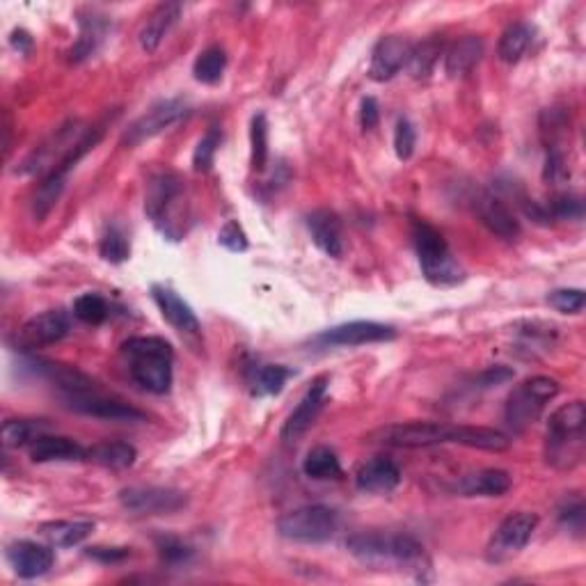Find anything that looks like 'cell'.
Segmentation results:
<instances>
[{"label": "cell", "instance_id": "cell-21", "mask_svg": "<svg viewBox=\"0 0 586 586\" xmlns=\"http://www.w3.org/2000/svg\"><path fill=\"white\" fill-rule=\"evenodd\" d=\"M152 298L161 310L163 319L170 323L181 335H200V319H197L193 307H190L177 291L165 287V284H154Z\"/></svg>", "mask_w": 586, "mask_h": 586}, {"label": "cell", "instance_id": "cell-7", "mask_svg": "<svg viewBox=\"0 0 586 586\" xmlns=\"http://www.w3.org/2000/svg\"><path fill=\"white\" fill-rule=\"evenodd\" d=\"M413 241L419 257V266L426 280L435 287H451L465 277L461 264L451 255L449 245L438 229L431 227L426 220L413 223Z\"/></svg>", "mask_w": 586, "mask_h": 586}, {"label": "cell", "instance_id": "cell-8", "mask_svg": "<svg viewBox=\"0 0 586 586\" xmlns=\"http://www.w3.org/2000/svg\"><path fill=\"white\" fill-rule=\"evenodd\" d=\"M559 394V383L550 376H532L509 394L504 406V419L516 433H525L541 419L548 403Z\"/></svg>", "mask_w": 586, "mask_h": 586}, {"label": "cell", "instance_id": "cell-18", "mask_svg": "<svg viewBox=\"0 0 586 586\" xmlns=\"http://www.w3.org/2000/svg\"><path fill=\"white\" fill-rule=\"evenodd\" d=\"M410 53H413V44L406 37L387 35L380 39L371 53L369 78L376 83H387L399 74L403 67H408Z\"/></svg>", "mask_w": 586, "mask_h": 586}, {"label": "cell", "instance_id": "cell-15", "mask_svg": "<svg viewBox=\"0 0 586 586\" xmlns=\"http://www.w3.org/2000/svg\"><path fill=\"white\" fill-rule=\"evenodd\" d=\"M397 337V330L385 323L376 321H351L342 323V326L323 330L321 335H316L314 342L321 346H364V344H376V342H390Z\"/></svg>", "mask_w": 586, "mask_h": 586}, {"label": "cell", "instance_id": "cell-10", "mask_svg": "<svg viewBox=\"0 0 586 586\" xmlns=\"http://www.w3.org/2000/svg\"><path fill=\"white\" fill-rule=\"evenodd\" d=\"M538 527V516L529 511L511 513L509 518L502 520V525L497 527V532L490 538L486 548V559L490 564H504L527 548V543L532 541V536Z\"/></svg>", "mask_w": 586, "mask_h": 586}, {"label": "cell", "instance_id": "cell-17", "mask_svg": "<svg viewBox=\"0 0 586 586\" xmlns=\"http://www.w3.org/2000/svg\"><path fill=\"white\" fill-rule=\"evenodd\" d=\"M328 383H330L328 376L314 378L310 390L305 392V397L300 399L296 410H293V413L287 417V422H284L282 433H280L282 442L291 445V442H296L298 438H303V435L307 433V429H310V426L314 424V419L319 417L323 403H326Z\"/></svg>", "mask_w": 586, "mask_h": 586}, {"label": "cell", "instance_id": "cell-9", "mask_svg": "<svg viewBox=\"0 0 586 586\" xmlns=\"http://www.w3.org/2000/svg\"><path fill=\"white\" fill-rule=\"evenodd\" d=\"M337 529V511L323 504L300 506L277 520V534L296 543H326L337 534Z\"/></svg>", "mask_w": 586, "mask_h": 586}, {"label": "cell", "instance_id": "cell-48", "mask_svg": "<svg viewBox=\"0 0 586 586\" xmlns=\"http://www.w3.org/2000/svg\"><path fill=\"white\" fill-rule=\"evenodd\" d=\"M218 243L227 248L229 252H245L248 250V236H245L243 227L236 223V220H229L225 227L220 229L218 234Z\"/></svg>", "mask_w": 586, "mask_h": 586}, {"label": "cell", "instance_id": "cell-22", "mask_svg": "<svg viewBox=\"0 0 586 586\" xmlns=\"http://www.w3.org/2000/svg\"><path fill=\"white\" fill-rule=\"evenodd\" d=\"M401 483V470L399 465L392 461V458L376 456L371 461L362 463L360 470L355 472V486H358L362 493L371 495H385L392 493Z\"/></svg>", "mask_w": 586, "mask_h": 586}, {"label": "cell", "instance_id": "cell-1", "mask_svg": "<svg viewBox=\"0 0 586 586\" xmlns=\"http://www.w3.org/2000/svg\"><path fill=\"white\" fill-rule=\"evenodd\" d=\"M369 440L397 449H426L435 445H463L483 451H506L511 447L509 435L486 426L442 424V422H408L392 424L369 435Z\"/></svg>", "mask_w": 586, "mask_h": 586}, {"label": "cell", "instance_id": "cell-38", "mask_svg": "<svg viewBox=\"0 0 586 586\" xmlns=\"http://www.w3.org/2000/svg\"><path fill=\"white\" fill-rule=\"evenodd\" d=\"M442 42L438 39H426L424 44L413 46L408 60V71L413 78H429L431 71L435 69V62L440 60Z\"/></svg>", "mask_w": 586, "mask_h": 586}, {"label": "cell", "instance_id": "cell-47", "mask_svg": "<svg viewBox=\"0 0 586 586\" xmlns=\"http://www.w3.org/2000/svg\"><path fill=\"white\" fill-rule=\"evenodd\" d=\"M559 522L564 525L568 532L577 536L584 534V502L582 497H573V500H566L559 509Z\"/></svg>", "mask_w": 586, "mask_h": 586}, {"label": "cell", "instance_id": "cell-2", "mask_svg": "<svg viewBox=\"0 0 586 586\" xmlns=\"http://www.w3.org/2000/svg\"><path fill=\"white\" fill-rule=\"evenodd\" d=\"M101 138V131L90 129L83 122L71 120L55 129L42 145H39L26 161L19 165L26 177H51V174H67L81 158L94 149Z\"/></svg>", "mask_w": 586, "mask_h": 586}, {"label": "cell", "instance_id": "cell-49", "mask_svg": "<svg viewBox=\"0 0 586 586\" xmlns=\"http://www.w3.org/2000/svg\"><path fill=\"white\" fill-rule=\"evenodd\" d=\"M87 557L92 561H99V564L110 566V564H122L124 559L131 557V548H117V545H94V548H87L85 550Z\"/></svg>", "mask_w": 586, "mask_h": 586}, {"label": "cell", "instance_id": "cell-29", "mask_svg": "<svg viewBox=\"0 0 586 586\" xmlns=\"http://www.w3.org/2000/svg\"><path fill=\"white\" fill-rule=\"evenodd\" d=\"M136 458H138L136 447L122 440L99 442V445L87 449L85 454V461L108 467V470H126V467L136 463Z\"/></svg>", "mask_w": 586, "mask_h": 586}, {"label": "cell", "instance_id": "cell-32", "mask_svg": "<svg viewBox=\"0 0 586 586\" xmlns=\"http://www.w3.org/2000/svg\"><path fill=\"white\" fill-rule=\"evenodd\" d=\"M51 426L44 419H7L3 424V445L7 449L30 447L37 438L49 433Z\"/></svg>", "mask_w": 586, "mask_h": 586}, {"label": "cell", "instance_id": "cell-40", "mask_svg": "<svg viewBox=\"0 0 586 586\" xmlns=\"http://www.w3.org/2000/svg\"><path fill=\"white\" fill-rule=\"evenodd\" d=\"M220 142H223V133L216 126H211V129L204 133L197 142L195 152H193V170L195 172H209L213 161H216V152L220 147Z\"/></svg>", "mask_w": 586, "mask_h": 586}, {"label": "cell", "instance_id": "cell-26", "mask_svg": "<svg viewBox=\"0 0 586 586\" xmlns=\"http://www.w3.org/2000/svg\"><path fill=\"white\" fill-rule=\"evenodd\" d=\"M181 12H184V7H181L179 3L158 5L156 10L149 14V19L145 21V26H142L138 35L142 49H145L147 53H154L158 46H161L165 35L177 26V21L181 19Z\"/></svg>", "mask_w": 586, "mask_h": 586}, {"label": "cell", "instance_id": "cell-35", "mask_svg": "<svg viewBox=\"0 0 586 586\" xmlns=\"http://www.w3.org/2000/svg\"><path fill=\"white\" fill-rule=\"evenodd\" d=\"M62 190H65V174H51V177L42 179V184L37 186V193L33 197V216L37 220H44L49 216L55 202L60 200Z\"/></svg>", "mask_w": 586, "mask_h": 586}, {"label": "cell", "instance_id": "cell-25", "mask_svg": "<svg viewBox=\"0 0 586 586\" xmlns=\"http://www.w3.org/2000/svg\"><path fill=\"white\" fill-rule=\"evenodd\" d=\"M30 461L33 463H74L83 461L87 449L65 435H42L28 447Z\"/></svg>", "mask_w": 586, "mask_h": 586}, {"label": "cell", "instance_id": "cell-11", "mask_svg": "<svg viewBox=\"0 0 586 586\" xmlns=\"http://www.w3.org/2000/svg\"><path fill=\"white\" fill-rule=\"evenodd\" d=\"M120 504L138 516H170L188 504L181 490L161 486H131L120 493Z\"/></svg>", "mask_w": 586, "mask_h": 586}, {"label": "cell", "instance_id": "cell-53", "mask_svg": "<svg viewBox=\"0 0 586 586\" xmlns=\"http://www.w3.org/2000/svg\"><path fill=\"white\" fill-rule=\"evenodd\" d=\"M12 46L19 49L21 53H28L30 46H33V37H30L26 30H14L12 33Z\"/></svg>", "mask_w": 586, "mask_h": 586}, {"label": "cell", "instance_id": "cell-23", "mask_svg": "<svg viewBox=\"0 0 586 586\" xmlns=\"http://www.w3.org/2000/svg\"><path fill=\"white\" fill-rule=\"evenodd\" d=\"M307 229H310L312 241L323 255L342 257L344 252V236H342V220L335 211L316 209L307 216Z\"/></svg>", "mask_w": 586, "mask_h": 586}, {"label": "cell", "instance_id": "cell-42", "mask_svg": "<svg viewBox=\"0 0 586 586\" xmlns=\"http://www.w3.org/2000/svg\"><path fill=\"white\" fill-rule=\"evenodd\" d=\"M156 548H158V557H161L163 564H168V566L188 564V561L193 559V554H195V550L177 536H161L158 538Z\"/></svg>", "mask_w": 586, "mask_h": 586}, {"label": "cell", "instance_id": "cell-46", "mask_svg": "<svg viewBox=\"0 0 586 586\" xmlns=\"http://www.w3.org/2000/svg\"><path fill=\"white\" fill-rule=\"evenodd\" d=\"M543 179L550 181V184H564L566 179H570V168H568L566 154L561 152L559 147L548 149V156H545Z\"/></svg>", "mask_w": 586, "mask_h": 586}, {"label": "cell", "instance_id": "cell-6", "mask_svg": "<svg viewBox=\"0 0 586 586\" xmlns=\"http://www.w3.org/2000/svg\"><path fill=\"white\" fill-rule=\"evenodd\" d=\"M145 213L158 232L172 241H179L186 234L181 216L186 218V188L179 174L158 172L147 186Z\"/></svg>", "mask_w": 586, "mask_h": 586}, {"label": "cell", "instance_id": "cell-31", "mask_svg": "<svg viewBox=\"0 0 586 586\" xmlns=\"http://www.w3.org/2000/svg\"><path fill=\"white\" fill-rule=\"evenodd\" d=\"M532 39L534 28L529 23H513V26H509L502 33L500 44H497V55H500V60L506 62V65H516L522 55L527 53Z\"/></svg>", "mask_w": 586, "mask_h": 586}, {"label": "cell", "instance_id": "cell-27", "mask_svg": "<svg viewBox=\"0 0 586 586\" xmlns=\"http://www.w3.org/2000/svg\"><path fill=\"white\" fill-rule=\"evenodd\" d=\"M483 55V39L477 35H465L445 51V71L449 78L470 74L479 65Z\"/></svg>", "mask_w": 586, "mask_h": 586}, {"label": "cell", "instance_id": "cell-12", "mask_svg": "<svg viewBox=\"0 0 586 586\" xmlns=\"http://www.w3.org/2000/svg\"><path fill=\"white\" fill-rule=\"evenodd\" d=\"M188 101L186 99H163L147 110L145 115H140L136 122H133L129 129L124 131L122 145L138 147L142 142L158 136L165 129H170L172 124H177L181 117L188 115Z\"/></svg>", "mask_w": 586, "mask_h": 586}, {"label": "cell", "instance_id": "cell-30", "mask_svg": "<svg viewBox=\"0 0 586 586\" xmlns=\"http://www.w3.org/2000/svg\"><path fill=\"white\" fill-rule=\"evenodd\" d=\"M78 26H81V37H78V42L71 46L69 51L71 62H83L87 58H92L108 33V21L104 17H97V14L78 19Z\"/></svg>", "mask_w": 586, "mask_h": 586}, {"label": "cell", "instance_id": "cell-43", "mask_svg": "<svg viewBox=\"0 0 586 586\" xmlns=\"http://www.w3.org/2000/svg\"><path fill=\"white\" fill-rule=\"evenodd\" d=\"M552 220H582L584 218V200L575 193L557 195L548 204Z\"/></svg>", "mask_w": 586, "mask_h": 586}, {"label": "cell", "instance_id": "cell-13", "mask_svg": "<svg viewBox=\"0 0 586 586\" xmlns=\"http://www.w3.org/2000/svg\"><path fill=\"white\" fill-rule=\"evenodd\" d=\"M62 401H65V406L69 410H74V413L78 415L110 419V422H142V419H147V415L142 413V410L133 408L120 399L106 397V394L99 390L62 394Z\"/></svg>", "mask_w": 586, "mask_h": 586}, {"label": "cell", "instance_id": "cell-19", "mask_svg": "<svg viewBox=\"0 0 586 586\" xmlns=\"http://www.w3.org/2000/svg\"><path fill=\"white\" fill-rule=\"evenodd\" d=\"M5 557L21 580H35V577H42L49 573L55 564V554L51 550V545H42L33 541H17L7 545Z\"/></svg>", "mask_w": 586, "mask_h": 586}, {"label": "cell", "instance_id": "cell-28", "mask_svg": "<svg viewBox=\"0 0 586 586\" xmlns=\"http://www.w3.org/2000/svg\"><path fill=\"white\" fill-rule=\"evenodd\" d=\"M94 532L92 520H51L39 525V534L51 548H74Z\"/></svg>", "mask_w": 586, "mask_h": 586}, {"label": "cell", "instance_id": "cell-41", "mask_svg": "<svg viewBox=\"0 0 586 586\" xmlns=\"http://www.w3.org/2000/svg\"><path fill=\"white\" fill-rule=\"evenodd\" d=\"M99 255L104 257L110 264H124L126 259L131 255V245L129 239L122 234V229L117 227H108L104 239L99 243Z\"/></svg>", "mask_w": 586, "mask_h": 586}, {"label": "cell", "instance_id": "cell-33", "mask_svg": "<svg viewBox=\"0 0 586 586\" xmlns=\"http://www.w3.org/2000/svg\"><path fill=\"white\" fill-rule=\"evenodd\" d=\"M305 477L316 481H330V479H342V465L332 449L328 447H314L303 461Z\"/></svg>", "mask_w": 586, "mask_h": 586}, {"label": "cell", "instance_id": "cell-14", "mask_svg": "<svg viewBox=\"0 0 586 586\" xmlns=\"http://www.w3.org/2000/svg\"><path fill=\"white\" fill-rule=\"evenodd\" d=\"M69 316L62 310H49L33 316L23 323L14 335V346L21 351H33V348L51 346L69 335Z\"/></svg>", "mask_w": 586, "mask_h": 586}, {"label": "cell", "instance_id": "cell-36", "mask_svg": "<svg viewBox=\"0 0 586 586\" xmlns=\"http://www.w3.org/2000/svg\"><path fill=\"white\" fill-rule=\"evenodd\" d=\"M291 376L293 371L284 367V364H264V367L255 369L252 387H255V394H259V397H264V394H280Z\"/></svg>", "mask_w": 586, "mask_h": 586}, {"label": "cell", "instance_id": "cell-45", "mask_svg": "<svg viewBox=\"0 0 586 586\" xmlns=\"http://www.w3.org/2000/svg\"><path fill=\"white\" fill-rule=\"evenodd\" d=\"M415 145H417L415 126L410 124L408 117H399L397 129H394V152H397L401 161H408V158L415 154Z\"/></svg>", "mask_w": 586, "mask_h": 586}, {"label": "cell", "instance_id": "cell-16", "mask_svg": "<svg viewBox=\"0 0 586 586\" xmlns=\"http://www.w3.org/2000/svg\"><path fill=\"white\" fill-rule=\"evenodd\" d=\"M474 213H477L479 223L500 236V239L513 241L520 236V220L516 218V213L509 209L500 195L490 193V190H479L472 200Z\"/></svg>", "mask_w": 586, "mask_h": 586}, {"label": "cell", "instance_id": "cell-37", "mask_svg": "<svg viewBox=\"0 0 586 586\" xmlns=\"http://www.w3.org/2000/svg\"><path fill=\"white\" fill-rule=\"evenodd\" d=\"M250 163L255 172H264L268 163V120L264 113H257L250 122Z\"/></svg>", "mask_w": 586, "mask_h": 586}, {"label": "cell", "instance_id": "cell-5", "mask_svg": "<svg viewBox=\"0 0 586 586\" xmlns=\"http://www.w3.org/2000/svg\"><path fill=\"white\" fill-rule=\"evenodd\" d=\"M122 355L129 362V374L142 390L168 394L172 387L174 351L163 337H131L122 344Z\"/></svg>", "mask_w": 586, "mask_h": 586}, {"label": "cell", "instance_id": "cell-39", "mask_svg": "<svg viewBox=\"0 0 586 586\" xmlns=\"http://www.w3.org/2000/svg\"><path fill=\"white\" fill-rule=\"evenodd\" d=\"M74 316L87 326H99L108 319V303L99 293H83L74 300Z\"/></svg>", "mask_w": 586, "mask_h": 586}, {"label": "cell", "instance_id": "cell-20", "mask_svg": "<svg viewBox=\"0 0 586 586\" xmlns=\"http://www.w3.org/2000/svg\"><path fill=\"white\" fill-rule=\"evenodd\" d=\"M513 479L509 472L497 470V467H486L470 474H463L456 483H451L449 490L461 497H502L511 490Z\"/></svg>", "mask_w": 586, "mask_h": 586}, {"label": "cell", "instance_id": "cell-34", "mask_svg": "<svg viewBox=\"0 0 586 586\" xmlns=\"http://www.w3.org/2000/svg\"><path fill=\"white\" fill-rule=\"evenodd\" d=\"M227 67V53L220 46H209L200 55H197L193 65V76L197 83L204 85H216L225 74Z\"/></svg>", "mask_w": 586, "mask_h": 586}, {"label": "cell", "instance_id": "cell-44", "mask_svg": "<svg viewBox=\"0 0 586 586\" xmlns=\"http://www.w3.org/2000/svg\"><path fill=\"white\" fill-rule=\"evenodd\" d=\"M548 303L561 314H580L584 310L586 296L582 289H554L548 296Z\"/></svg>", "mask_w": 586, "mask_h": 586}, {"label": "cell", "instance_id": "cell-3", "mask_svg": "<svg viewBox=\"0 0 586 586\" xmlns=\"http://www.w3.org/2000/svg\"><path fill=\"white\" fill-rule=\"evenodd\" d=\"M346 548L364 566L406 570L417 580H424V570L431 568L424 545L408 534H355L346 541Z\"/></svg>", "mask_w": 586, "mask_h": 586}, {"label": "cell", "instance_id": "cell-51", "mask_svg": "<svg viewBox=\"0 0 586 586\" xmlns=\"http://www.w3.org/2000/svg\"><path fill=\"white\" fill-rule=\"evenodd\" d=\"M378 122H380L378 101L374 97H364L362 104H360V126L364 131H371V129H376Z\"/></svg>", "mask_w": 586, "mask_h": 586}, {"label": "cell", "instance_id": "cell-52", "mask_svg": "<svg viewBox=\"0 0 586 586\" xmlns=\"http://www.w3.org/2000/svg\"><path fill=\"white\" fill-rule=\"evenodd\" d=\"M520 207H522V213H525V216H527L529 220H534V223H538V225H550V223H552L550 209H548V207H543L541 202L522 200V202H520Z\"/></svg>", "mask_w": 586, "mask_h": 586}, {"label": "cell", "instance_id": "cell-4", "mask_svg": "<svg viewBox=\"0 0 586 586\" xmlns=\"http://www.w3.org/2000/svg\"><path fill=\"white\" fill-rule=\"evenodd\" d=\"M586 454V406L570 401L554 410L545 433V463L554 470L570 472L582 465Z\"/></svg>", "mask_w": 586, "mask_h": 586}, {"label": "cell", "instance_id": "cell-50", "mask_svg": "<svg viewBox=\"0 0 586 586\" xmlns=\"http://www.w3.org/2000/svg\"><path fill=\"white\" fill-rule=\"evenodd\" d=\"M513 378V371L509 367H502V364H497V367H490L483 371V374L477 378V385L483 387H497V385H504L509 383V380Z\"/></svg>", "mask_w": 586, "mask_h": 586}, {"label": "cell", "instance_id": "cell-24", "mask_svg": "<svg viewBox=\"0 0 586 586\" xmlns=\"http://www.w3.org/2000/svg\"><path fill=\"white\" fill-rule=\"evenodd\" d=\"M30 369L39 374L42 378L49 380L62 394H78V392H92L99 390L94 380L83 374L81 369L69 367V364L51 362V360H33L30 362Z\"/></svg>", "mask_w": 586, "mask_h": 586}]
</instances>
